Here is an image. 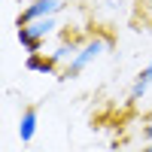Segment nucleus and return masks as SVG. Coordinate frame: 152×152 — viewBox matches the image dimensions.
Returning a JSON list of instances; mask_svg holds the SVG:
<instances>
[{
    "label": "nucleus",
    "mask_w": 152,
    "mask_h": 152,
    "mask_svg": "<svg viewBox=\"0 0 152 152\" xmlns=\"http://www.w3.org/2000/svg\"><path fill=\"white\" fill-rule=\"evenodd\" d=\"M143 152H152V143H146V146H143Z\"/></svg>",
    "instance_id": "nucleus-11"
},
{
    "label": "nucleus",
    "mask_w": 152,
    "mask_h": 152,
    "mask_svg": "<svg viewBox=\"0 0 152 152\" xmlns=\"http://www.w3.org/2000/svg\"><path fill=\"white\" fill-rule=\"evenodd\" d=\"M140 79H146V82L152 85V61H149V64H146V67L140 70Z\"/></svg>",
    "instance_id": "nucleus-9"
},
{
    "label": "nucleus",
    "mask_w": 152,
    "mask_h": 152,
    "mask_svg": "<svg viewBox=\"0 0 152 152\" xmlns=\"http://www.w3.org/2000/svg\"><path fill=\"white\" fill-rule=\"evenodd\" d=\"M61 9H64V0H31L24 6V12L15 18V28H24V24H31L37 18H52Z\"/></svg>",
    "instance_id": "nucleus-2"
},
{
    "label": "nucleus",
    "mask_w": 152,
    "mask_h": 152,
    "mask_svg": "<svg viewBox=\"0 0 152 152\" xmlns=\"http://www.w3.org/2000/svg\"><path fill=\"white\" fill-rule=\"evenodd\" d=\"M110 46H113V43H110V40H104V37H91V40H85V43L79 46V52H76V58L70 61L64 70H61L58 79H76V76H79L88 64H91L94 58H100Z\"/></svg>",
    "instance_id": "nucleus-1"
},
{
    "label": "nucleus",
    "mask_w": 152,
    "mask_h": 152,
    "mask_svg": "<svg viewBox=\"0 0 152 152\" xmlns=\"http://www.w3.org/2000/svg\"><path fill=\"white\" fill-rule=\"evenodd\" d=\"M143 140H146V143H152V122H146V125H143Z\"/></svg>",
    "instance_id": "nucleus-10"
},
{
    "label": "nucleus",
    "mask_w": 152,
    "mask_h": 152,
    "mask_svg": "<svg viewBox=\"0 0 152 152\" xmlns=\"http://www.w3.org/2000/svg\"><path fill=\"white\" fill-rule=\"evenodd\" d=\"M24 70L28 73H55L58 67H55V61L49 58V55H28V61H24Z\"/></svg>",
    "instance_id": "nucleus-6"
},
{
    "label": "nucleus",
    "mask_w": 152,
    "mask_h": 152,
    "mask_svg": "<svg viewBox=\"0 0 152 152\" xmlns=\"http://www.w3.org/2000/svg\"><path fill=\"white\" fill-rule=\"evenodd\" d=\"M18 43H21V49H24L28 55H40V52H43V40L31 37L28 28H18Z\"/></svg>",
    "instance_id": "nucleus-7"
},
{
    "label": "nucleus",
    "mask_w": 152,
    "mask_h": 152,
    "mask_svg": "<svg viewBox=\"0 0 152 152\" xmlns=\"http://www.w3.org/2000/svg\"><path fill=\"white\" fill-rule=\"evenodd\" d=\"M24 28H28L31 37H37V40H43V43H46V37H52V34H55L58 21H55V15H52V18H37V21H31V24H24Z\"/></svg>",
    "instance_id": "nucleus-5"
},
{
    "label": "nucleus",
    "mask_w": 152,
    "mask_h": 152,
    "mask_svg": "<svg viewBox=\"0 0 152 152\" xmlns=\"http://www.w3.org/2000/svg\"><path fill=\"white\" fill-rule=\"evenodd\" d=\"M76 52H79V43H76V40H64V43H58L52 52H49V58L55 61V67H61V70H64L70 61L76 58Z\"/></svg>",
    "instance_id": "nucleus-4"
},
{
    "label": "nucleus",
    "mask_w": 152,
    "mask_h": 152,
    "mask_svg": "<svg viewBox=\"0 0 152 152\" xmlns=\"http://www.w3.org/2000/svg\"><path fill=\"white\" fill-rule=\"evenodd\" d=\"M146 91H149V82L137 76V82L131 85V104H137V100H143V94H146Z\"/></svg>",
    "instance_id": "nucleus-8"
},
{
    "label": "nucleus",
    "mask_w": 152,
    "mask_h": 152,
    "mask_svg": "<svg viewBox=\"0 0 152 152\" xmlns=\"http://www.w3.org/2000/svg\"><path fill=\"white\" fill-rule=\"evenodd\" d=\"M37 122H40L37 107H24V110H21V119H18V140H21V143H31V140H34Z\"/></svg>",
    "instance_id": "nucleus-3"
}]
</instances>
